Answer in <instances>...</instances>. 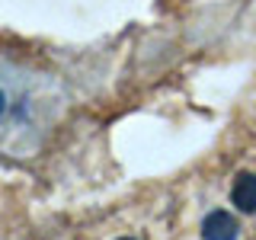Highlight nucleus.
<instances>
[{
	"label": "nucleus",
	"mask_w": 256,
	"mask_h": 240,
	"mask_svg": "<svg viewBox=\"0 0 256 240\" xmlns=\"http://www.w3.org/2000/svg\"><path fill=\"white\" fill-rule=\"evenodd\" d=\"M61 90L48 74L0 54V154L32 157L61 116Z\"/></svg>",
	"instance_id": "f257e3e1"
},
{
	"label": "nucleus",
	"mask_w": 256,
	"mask_h": 240,
	"mask_svg": "<svg viewBox=\"0 0 256 240\" xmlns=\"http://www.w3.org/2000/svg\"><path fill=\"white\" fill-rule=\"evenodd\" d=\"M240 224L230 212H212L202 221V237L205 240H237Z\"/></svg>",
	"instance_id": "f03ea898"
},
{
	"label": "nucleus",
	"mask_w": 256,
	"mask_h": 240,
	"mask_svg": "<svg viewBox=\"0 0 256 240\" xmlns=\"http://www.w3.org/2000/svg\"><path fill=\"white\" fill-rule=\"evenodd\" d=\"M230 202L246 214L256 212V173H240L237 176L234 189H230Z\"/></svg>",
	"instance_id": "7ed1b4c3"
},
{
	"label": "nucleus",
	"mask_w": 256,
	"mask_h": 240,
	"mask_svg": "<svg viewBox=\"0 0 256 240\" xmlns=\"http://www.w3.org/2000/svg\"><path fill=\"white\" fill-rule=\"evenodd\" d=\"M118 240H134V237H118Z\"/></svg>",
	"instance_id": "20e7f679"
}]
</instances>
